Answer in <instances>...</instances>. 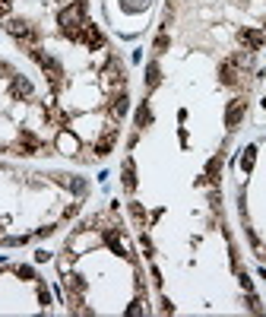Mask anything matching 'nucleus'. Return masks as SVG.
<instances>
[{"mask_svg": "<svg viewBox=\"0 0 266 317\" xmlns=\"http://www.w3.org/2000/svg\"><path fill=\"white\" fill-rule=\"evenodd\" d=\"M146 124H149V105H143V108H140V114H137V127L143 130Z\"/></svg>", "mask_w": 266, "mask_h": 317, "instance_id": "6", "label": "nucleus"}, {"mask_svg": "<svg viewBox=\"0 0 266 317\" xmlns=\"http://www.w3.org/2000/svg\"><path fill=\"white\" fill-rule=\"evenodd\" d=\"M124 187H127V191H133V187H137V174H133V159L124 162Z\"/></svg>", "mask_w": 266, "mask_h": 317, "instance_id": "4", "label": "nucleus"}, {"mask_svg": "<svg viewBox=\"0 0 266 317\" xmlns=\"http://www.w3.org/2000/svg\"><path fill=\"white\" fill-rule=\"evenodd\" d=\"M4 29H7L10 35H13V38H16L26 51H29V48H38V41H41V32L35 29L32 22H26V19H10Z\"/></svg>", "mask_w": 266, "mask_h": 317, "instance_id": "1", "label": "nucleus"}, {"mask_svg": "<svg viewBox=\"0 0 266 317\" xmlns=\"http://www.w3.org/2000/svg\"><path fill=\"white\" fill-rule=\"evenodd\" d=\"M219 168H222V156L209 159V165H206V174H209V181H212V184H219Z\"/></svg>", "mask_w": 266, "mask_h": 317, "instance_id": "5", "label": "nucleus"}, {"mask_svg": "<svg viewBox=\"0 0 266 317\" xmlns=\"http://www.w3.org/2000/svg\"><path fill=\"white\" fill-rule=\"evenodd\" d=\"M159 79H162V73H159V64H149V70H146V89H155L159 86Z\"/></svg>", "mask_w": 266, "mask_h": 317, "instance_id": "3", "label": "nucleus"}, {"mask_svg": "<svg viewBox=\"0 0 266 317\" xmlns=\"http://www.w3.org/2000/svg\"><path fill=\"white\" fill-rule=\"evenodd\" d=\"M244 111H247V99H235L232 105H228V111H225V127H228V130H235V127L241 124Z\"/></svg>", "mask_w": 266, "mask_h": 317, "instance_id": "2", "label": "nucleus"}]
</instances>
